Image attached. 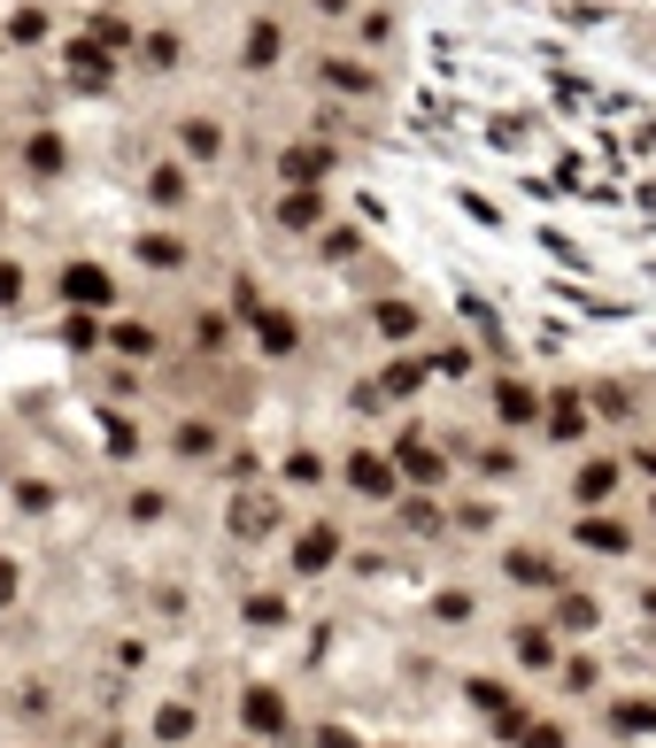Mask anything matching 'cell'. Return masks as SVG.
Wrapping results in <instances>:
<instances>
[{
  "label": "cell",
  "instance_id": "cell-1",
  "mask_svg": "<svg viewBox=\"0 0 656 748\" xmlns=\"http://www.w3.org/2000/svg\"><path fill=\"white\" fill-rule=\"evenodd\" d=\"M109 294H117V286H109L101 263H70V271H62V301H78V309H109Z\"/></svg>",
  "mask_w": 656,
  "mask_h": 748
},
{
  "label": "cell",
  "instance_id": "cell-2",
  "mask_svg": "<svg viewBox=\"0 0 656 748\" xmlns=\"http://www.w3.org/2000/svg\"><path fill=\"white\" fill-rule=\"evenodd\" d=\"M332 556H340V533H332V525H310V533L294 540V572H332Z\"/></svg>",
  "mask_w": 656,
  "mask_h": 748
},
{
  "label": "cell",
  "instance_id": "cell-3",
  "mask_svg": "<svg viewBox=\"0 0 656 748\" xmlns=\"http://www.w3.org/2000/svg\"><path fill=\"white\" fill-rule=\"evenodd\" d=\"M494 410H502V425H533V417H541V394H533L525 378H502V386H494Z\"/></svg>",
  "mask_w": 656,
  "mask_h": 748
},
{
  "label": "cell",
  "instance_id": "cell-4",
  "mask_svg": "<svg viewBox=\"0 0 656 748\" xmlns=\"http://www.w3.org/2000/svg\"><path fill=\"white\" fill-rule=\"evenodd\" d=\"M109 70H117V62H109L101 39H78V47H70V78H78V85H109Z\"/></svg>",
  "mask_w": 656,
  "mask_h": 748
},
{
  "label": "cell",
  "instance_id": "cell-5",
  "mask_svg": "<svg viewBox=\"0 0 656 748\" xmlns=\"http://www.w3.org/2000/svg\"><path fill=\"white\" fill-rule=\"evenodd\" d=\"M509 579H517V587H564V572H556L541 548H509Z\"/></svg>",
  "mask_w": 656,
  "mask_h": 748
},
{
  "label": "cell",
  "instance_id": "cell-6",
  "mask_svg": "<svg viewBox=\"0 0 656 748\" xmlns=\"http://www.w3.org/2000/svg\"><path fill=\"white\" fill-rule=\"evenodd\" d=\"M317 216H325V201H317L310 185H294V193H279V224H286V232H310Z\"/></svg>",
  "mask_w": 656,
  "mask_h": 748
},
{
  "label": "cell",
  "instance_id": "cell-7",
  "mask_svg": "<svg viewBox=\"0 0 656 748\" xmlns=\"http://www.w3.org/2000/svg\"><path fill=\"white\" fill-rule=\"evenodd\" d=\"M347 478H355V494H371V502L394 494V471H386L379 455H347Z\"/></svg>",
  "mask_w": 656,
  "mask_h": 748
},
{
  "label": "cell",
  "instance_id": "cell-8",
  "mask_svg": "<svg viewBox=\"0 0 656 748\" xmlns=\"http://www.w3.org/2000/svg\"><path fill=\"white\" fill-rule=\"evenodd\" d=\"M248 726H255V734H286V702H279V687H248Z\"/></svg>",
  "mask_w": 656,
  "mask_h": 748
},
{
  "label": "cell",
  "instance_id": "cell-9",
  "mask_svg": "<svg viewBox=\"0 0 656 748\" xmlns=\"http://www.w3.org/2000/svg\"><path fill=\"white\" fill-rule=\"evenodd\" d=\"M148 201H155V209H178V201H193L178 162H155V170H148Z\"/></svg>",
  "mask_w": 656,
  "mask_h": 748
},
{
  "label": "cell",
  "instance_id": "cell-10",
  "mask_svg": "<svg viewBox=\"0 0 656 748\" xmlns=\"http://www.w3.org/2000/svg\"><path fill=\"white\" fill-rule=\"evenodd\" d=\"M279 54H286V31H279V23H271V16H263V23H255V31H248V70H271V62H279Z\"/></svg>",
  "mask_w": 656,
  "mask_h": 748
},
{
  "label": "cell",
  "instance_id": "cell-11",
  "mask_svg": "<svg viewBox=\"0 0 656 748\" xmlns=\"http://www.w3.org/2000/svg\"><path fill=\"white\" fill-rule=\"evenodd\" d=\"M579 548H595V556H626V525H618V517H587V525H579Z\"/></svg>",
  "mask_w": 656,
  "mask_h": 748
},
{
  "label": "cell",
  "instance_id": "cell-12",
  "mask_svg": "<svg viewBox=\"0 0 656 748\" xmlns=\"http://www.w3.org/2000/svg\"><path fill=\"white\" fill-rule=\"evenodd\" d=\"M556 625H564V633H595V625H603V602L564 595V602H556Z\"/></svg>",
  "mask_w": 656,
  "mask_h": 748
},
{
  "label": "cell",
  "instance_id": "cell-13",
  "mask_svg": "<svg viewBox=\"0 0 656 748\" xmlns=\"http://www.w3.org/2000/svg\"><path fill=\"white\" fill-rule=\"evenodd\" d=\"M394 463H402V478H417V486H433V478L448 471V463H441V455H433V448H410V441L394 448Z\"/></svg>",
  "mask_w": 656,
  "mask_h": 748
},
{
  "label": "cell",
  "instance_id": "cell-14",
  "mask_svg": "<svg viewBox=\"0 0 656 748\" xmlns=\"http://www.w3.org/2000/svg\"><path fill=\"white\" fill-rule=\"evenodd\" d=\"M317 70H325V85H332V93H371V70H355V62H340V54H325Z\"/></svg>",
  "mask_w": 656,
  "mask_h": 748
},
{
  "label": "cell",
  "instance_id": "cell-15",
  "mask_svg": "<svg viewBox=\"0 0 656 748\" xmlns=\"http://www.w3.org/2000/svg\"><path fill=\"white\" fill-rule=\"evenodd\" d=\"M140 263H148V271H178V263H185V240H163V232H148V240H140Z\"/></svg>",
  "mask_w": 656,
  "mask_h": 748
},
{
  "label": "cell",
  "instance_id": "cell-16",
  "mask_svg": "<svg viewBox=\"0 0 656 748\" xmlns=\"http://www.w3.org/2000/svg\"><path fill=\"white\" fill-rule=\"evenodd\" d=\"M610 486H618V463H587V471L572 478V494H579V502H603Z\"/></svg>",
  "mask_w": 656,
  "mask_h": 748
},
{
  "label": "cell",
  "instance_id": "cell-17",
  "mask_svg": "<svg viewBox=\"0 0 656 748\" xmlns=\"http://www.w3.org/2000/svg\"><path fill=\"white\" fill-rule=\"evenodd\" d=\"M379 332H386V340H410V332H417V309H410V301H379Z\"/></svg>",
  "mask_w": 656,
  "mask_h": 748
},
{
  "label": "cell",
  "instance_id": "cell-18",
  "mask_svg": "<svg viewBox=\"0 0 656 748\" xmlns=\"http://www.w3.org/2000/svg\"><path fill=\"white\" fill-rule=\"evenodd\" d=\"M548 433H556V441H579V433H587V410H579V402L564 394V402L548 410Z\"/></svg>",
  "mask_w": 656,
  "mask_h": 748
},
{
  "label": "cell",
  "instance_id": "cell-19",
  "mask_svg": "<svg viewBox=\"0 0 656 748\" xmlns=\"http://www.w3.org/2000/svg\"><path fill=\"white\" fill-rule=\"evenodd\" d=\"M517 664H533V671H541V664H556V640H548L541 625H525V633H517Z\"/></svg>",
  "mask_w": 656,
  "mask_h": 748
},
{
  "label": "cell",
  "instance_id": "cell-20",
  "mask_svg": "<svg viewBox=\"0 0 656 748\" xmlns=\"http://www.w3.org/2000/svg\"><path fill=\"white\" fill-rule=\"evenodd\" d=\"M178 132H185V154H201V162H209V154L224 148V132H216L209 117H193V124H178Z\"/></svg>",
  "mask_w": 656,
  "mask_h": 748
},
{
  "label": "cell",
  "instance_id": "cell-21",
  "mask_svg": "<svg viewBox=\"0 0 656 748\" xmlns=\"http://www.w3.org/2000/svg\"><path fill=\"white\" fill-rule=\"evenodd\" d=\"M610 726H618V734H656V702H618Z\"/></svg>",
  "mask_w": 656,
  "mask_h": 748
},
{
  "label": "cell",
  "instance_id": "cell-22",
  "mask_svg": "<svg viewBox=\"0 0 656 748\" xmlns=\"http://www.w3.org/2000/svg\"><path fill=\"white\" fill-rule=\"evenodd\" d=\"M85 39H101V47H124V39H132V23H124V16H109V8H93Z\"/></svg>",
  "mask_w": 656,
  "mask_h": 748
},
{
  "label": "cell",
  "instance_id": "cell-23",
  "mask_svg": "<svg viewBox=\"0 0 656 748\" xmlns=\"http://www.w3.org/2000/svg\"><path fill=\"white\" fill-rule=\"evenodd\" d=\"M294 340H302V332H294V316H286V309H271V316H263V347H271V355H286Z\"/></svg>",
  "mask_w": 656,
  "mask_h": 748
},
{
  "label": "cell",
  "instance_id": "cell-24",
  "mask_svg": "<svg viewBox=\"0 0 656 748\" xmlns=\"http://www.w3.org/2000/svg\"><path fill=\"white\" fill-rule=\"evenodd\" d=\"M140 62H148V70H170V62H178V39H170V31H148V39H140Z\"/></svg>",
  "mask_w": 656,
  "mask_h": 748
},
{
  "label": "cell",
  "instance_id": "cell-25",
  "mask_svg": "<svg viewBox=\"0 0 656 748\" xmlns=\"http://www.w3.org/2000/svg\"><path fill=\"white\" fill-rule=\"evenodd\" d=\"M8 39H47V8H16V16H8Z\"/></svg>",
  "mask_w": 656,
  "mask_h": 748
},
{
  "label": "cell",
  "instance_id": "cell-26",
  "mask_svg": "<svg viewBox=\"0 0 656 748\" xmlns=\"http://www.w3.org/2000/svg\"><path fill=\"white\" fill-rule=\"evenodd\" d=\"M425 386V363H386V394H417Z\"/></svg>",
  "mask_w": 656,
  "mask_h": 748
},
{
  "label": "cell",
  "instance_id": "cell-27",
  "mask_svg": "<svg viewBox=\"0 0 656 748\" xmlns=\"http://www.w3.org/2000/svg\"><path fill=\"white\" fill-rule=\"evenodd\" d=\"M109 340H117V347H124V355H148V347H155V332H148V324H117V332H109Z\"/></svg>",
  "mask_w": 656,
  "mask_h": 748
},
{
  "label": "cell",
  "instance_id": "cell-28",
  "mask_svg": "<svg viewBox=\"0 0 656 748\" xmlns=\"http://www.w3.org/2000/svg\"><path fill=\"white\" fill-rule=\"evenodd\" d=\"M325 170V148H294L286 154V178H317Z\"/></svg>",
  "mask_w": 656,
  "mask_h": 748
},
{
  "label": "cell",
  "instance_id": "cell-29",
  "mask_svg": "<svg viewBox=\"0 0 656 748\" xmlns=\"http://www.w3.org/2000/svg\"><path fill=\"white\" fill-rule=\"evenodd\" d=\"M209 448H216L209 425H178V455H209Z\"/></svg>",
  "mask_w": 656,
  "mask_h": 748
},
{
  "label": "cell",
  "instance_id": "cell-30",
  "mask_svg": "<svg viewBox=\"0 0 656 748\" xmlns=\"http://www.w3.org/2000/svg\"><path fill=\"white\" fill-rule=\"evenodd\" d=\"M155 734H163V741H185V734H193V710H155Z\"/></svg>",
  "mask_w": 656,
  "mask_h": 748
},
{
  "label": "cell",
  "instance_id": "cell-31",
  "mask_svg": "<svg viewBox=\"0 0 656 748\" xmlns=\"http://www.w3.org/2000/svg\"><path fill=\"white\" fill-rule=\"evenodd\" d=\"M23 162H31V170H62V140H31Z\"/></svg>",
  "mask_w": 656,
  "mask_h": 748
},
{
  "label": "cell",
  "instance_id": "cell-32",
  "mask_svg": "<svg viewBox=\"0 0 656 748\" xmlns=\"http://www.w3.org/2000/svg\"><path fill=\"white\" fill-rule=\"evenodd\" d=\"M279 617H286V602H279V595H255V602H248V625H279Z\"/></svg>",
  "mask_w": 656,
  "mask_h": 748
},
{
  "label": "cell",
  "instance_id": "cell-33",
  "mask_svg": "<svg viewBox=\"0 0 656 748\" xmlns=\"http://www.w3.org/2000/svg\"><path fill=\"white\" fill-rule=\"evenodd\" d=\"M464 695H472V702H480V710H502V702H509V695H502V679H472V687H464Z\"/></svg>",
  "mask_w": 656,
  "mask_h": 748
},
{
  "label": "cell",
  "instance_id": "cell-34",
  "mask_svg": "<svg viewBox=\"0 0 656 748\" xmlns=\"http://www.w3.org/2000/svg\"><path fill=\"white\" fill-rule=\"evenodd\" d=\"M517 741H525V748H564V726H525Z\"/></svg>",
  "mask_w": 656,
  "mask_h": 748
},
{
  "label": "cell",
  "instance_id": "cell-35",
  "mask_svg": "<svg viewBox=\"0 0 656 748\" xmlns=\"http://www.w3.org/2000/svg\"><path fill=\"white\" fill-rule=\"evenodd\" d=\"M564 679H572V695H595L603 679H595V664H564Z\"/></svg>",
  "mask_w": 656,
  "mask_h": 748
},
{
  "label": "cell",
  "instance_id": "cell-36",
  "mask_svg": "<svg viewBox=\"0 0 656 748\" xmlns=\"http://www.w3.org/2000/svg\"><path fill=\"white\" fill-rule=\"evenodd\" d=\"M355 247H363V240H355V232H325V255H332V263H347V255H355Z\"/></svg>",
  "mask_w": 656,
  "mask_h": 748
},
{
  "label": "cell",
  "instance_id": "cell-37",
  "mask_svg": "<svg viewBox=\"0 0 656 748\" xmlns=\"http://www.w3.org/2000/svg\"><path fill=\"white\" fill-rule=\"evenodd\" d=\"M317 748H363V741H355L347 726H325V734H317Z\"/></svg>",
  "mask_w": 656,
  "mask_h": 748
},
{
  "label": "cell",
  "instance_id": "cell-38",
  "mask_svg": "<svg viewBox=\"0 0 656 748\" xmlns=\"http://www.w3.org/2000/svg\"><path fill=\"white\" fill-rule=\"evenodd\" d=\"M23 294V271H16V263H0V301H16Z\"/></svg>",
  "mask_w": 656,
  "mask_h": 748
},
{
  "label": "cell",
  "instance_id": "cell-39",
  "mask_svg": "<svg viewBox=\"0 0 656 748\" xmlns=\"http://www.w3.org/2000/svg\"><path fill=\"white\" fill-rule=\"evenodd\" d=\"M16 595V564H8V556H0V602Z\"/></svg>",
  "mask_w": 656,
  "mask_h": 748
},
{
  "label": "cell",
  "instance_id": "cell-40",
  "mask_svg": "<svg viewBox=\"0 0 656 748\" xmlns=\"http://www.w3.org/2000/svg\"><path fill=\"white\" fill-rule=\"evenodd\" d=\"M310 8H317V16H347L355 0H310Z\"/></svg>",
  "mask_w": 656,
  "mask_h": 748
},
{
  "label": "cell",
  "instance_id": "cell-41",
  "mask_svg": "<svg viewBox=\"0 0 656 748\" xmlns=\"http://www.w3.org/2000/svg\"><path fill=\"white\" fill-rule=\"evenodd\" d=\"M634 463H642V471L656 478V441H649V448H634Z\"/></svg>",
  "mask_w": 656,
  "mask_h": 748
},
{
  "label": "cell",
  "instance_id": "cell-42",
  "mask_svg": "<svg viewBox=\"0 0 656 748\" xmlns=\"http://www.w3.org/2000/svg\"><path fill=\"white\" fill-rule=\"evenodd\" d=\"M642 609H649V625H656V587H649V595H642Z\"/></svg>",
  "mask_w": 656,
  "mask_h": 748
}]
</instances>
